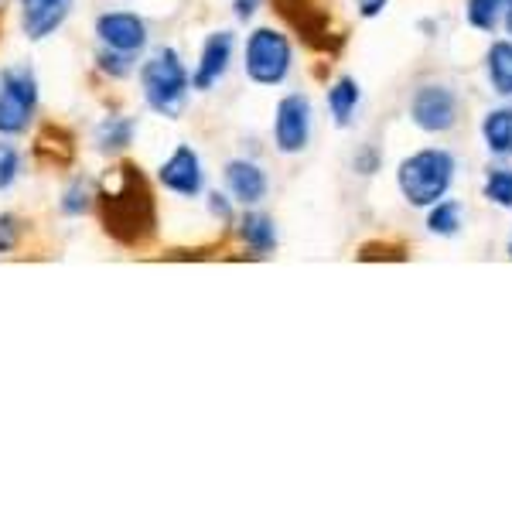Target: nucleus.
Instances as JSON below:
<instances>
[{"label": "nucleus", "mask_w": 512, "mask_h": 512, "mask_svg": "<svg viewBox=\"0 0 512 512\" xmlns=\"http://www.w3.org/2000/svg\"><path fill=\"white\" fill-rule=\"evenodd\" d=\"M355 168H359L362 175H373V171H376V151H373V147H366V151L355 158Z\"/></svg>", "instance_id": "26"}, {"label": "nucleus", "mask_w": 512, "mask_h": 512, "mask_svg": "<svg viewBox=\"0 0 512 512\" xmlns=\"http://www.w3.org/2000/svg\"><path fill=\"white\" fill-rule=\"evenodd\" d=\"M489 82L495 93L512 96V41H495L489 48Z\"/></svg>", "instance_id": "17"}, {"label": "nucleus", "mask_w": 512, "mask_h": 512, "mask_svg": "<svg viewBox=\"0 0 512 512\" xmlns=\"http://www.w3.org/2000/svg\"><path fill=\"white\" fill-rule=\"evenodd\" d=\"M485 198L502 209H512V168H492L485 178Z\"/></svg>", "instance_id": "21"}, {"label": "nucleus", "mask_w": 512, "mask_h": 512, "mask_svg": "<svg viewBox=\"0 0 512 512\" xmlns=\"http://www.w3.org/2000/svg\"><path fill=\"white\" fill-rule=\"evenodd\" d=\"M106 205V229L113 236L127 239V243H140L154 226V205L144 188V178L134 168L117 171V185L103 195Z\"/></svg>", "instance_id": "2"}, {"label": "nucleus", "mask_w": 512, "mask_h": 512, "mask_svg": "<svg viewBox=\"0 0 512 512\" xmlns=\"http://www.w3.org/2000/svg\"><path fill=\"white\" fill-rule=\"evenodd\" d=\"M427 226L437 236H454L461 229V205L458 202H434L431 216H427Z\"/></svg>", "instance_id": "20"}, {"label": "nucleus", "mask_w": 512, "mask_h": 512, "mask_svg": "<svg viewBox=\"0 0 512 512\" xmlns=\"http://www.w3.org/2000/svg\"><path fill=\"white\" fill-rule=\"evenodd\" d=\"M233 48L236 38L233 31H212L202 45V55H198V65L192 72V89L198 93H209L212 86H219V79L229 72V62H233Z\"/></svg>", "instance_id": "10"}, {"label": "nucleus", "mask_w": 512, "mask_h": 512, "mask_svg": "<svg viewBox=\"0 0 512 512\" xmlns=\"http://www.w3.org/2000/svg\"><path fill=\"white\" fill-rule=\"evenodd\" d=\"M76 0H21V28L31 41H45L62 28Z\"/></svg>", "instance_id": "11"}, {"label": "nucleus", "mask_w": 512, "mask_h": 512, "mask_svg": "<svg viewBox=\"0 0 512 512\" xmlns=\"http://www.w3.org/2000/svg\"><path fill=\"white\" fill-rule=\"evenodd\" d=\"M21 239V222L18 216H0V253H11Z\"/></svg>", "instance_id": "24"}, {"label": "nucleus", "mask_w": 512, "mask_h": 512, "mask_svg": "<svg viewBox=\"0 0 512 512\" xmlns=\"http://www.w3.org/2000/svg\"><path fill=\"white\" fill-rule=\"evenodd\" d=\"M509 256H512V246H509Z\"/></svg>", "instance_id": "30"}, {"label": "nucleus", "mask_w": 512, "mask_h": 512, "mask_svg": "<svg viewBox=\"0 0 512 512\" xmlns=\"http://www.w3.org/2000/svg\"><path fill=\"white\" fill-rule=\"evenodd\" d=\"M226 188L229 195L236 198V202L243 205H256L263 202L270 192V181H267V171L260 168V164L246 161V158H236L226 164Z\"/></svg>", "instance_id": "12"}, {"label": "nucleus", "mask_w": 512, "mask_h": 512, "mask_svg": "<svg viewBox=\"0 0 512 512\" xmlns=\"http://www.w3.org/2000/svg\"><path fill=\"white\" fill-rule=\"evenodd\" d=\"M502 14H506V28H509V35H512V0H506V11H502Z\"/></svg>", "instance_id": "29"}, {"label": "nucleus", "mask_w": 512, "mask_h": 512, "mask_svg": "<svg viewBox=\"0 0 512 512\" xmlns=\"http://www.w3.org/2000/svg\"><path fill=\"white\" fill-rule=\"evenodd\" d=\"M96 35L103 41V48L137 59L147 45V24L130 11H110L96 18Z\"/></svg>", "instance_id": "8"}, {"label": "nucleus", "mask_w": 512, "mask_h": 512, "mask_svg": "<svg viewBox=\"0 0 512 512\" xmlns=\"http://www.w3.org/2000/svg\"><path fill=\"white\" fill-rule=\"evenodd\" d=\"M291 72V41L277 28H256L246 41V76L256 86H280Z\"/></svg>", "instance_id": "5"}, {"label": "nucleus", "mask_w": 512, "mask_h": 512, "mask_svg": "<svg viewBox=\"0 0 512 512\" xmlns=\"http://www.w3.org/2000/svg\"><path fill=\"white\" fill-rule=\"evenodd\" d=\"M158 178H161V185L168 188L171 195L195 198L205 188L202 158H198L188 144H181V147H175V154H171V158L158 168Z\"/></svg>", "instance_id": "9"}, {"label": "nucleus", "mask_w": 512, "mask_h": 512, "mask_svg": "<svg viewBox=\"0 0 512 512\" xmlns=\"http://www.w3.org/2000/svg\"><path fill=\"white\" fill-rule=\"evenodd\" d=\"M311 137V103L308 96L291 93L277 103L274 113V144L280 154H301Z\"/></svg>", "instance_id": "6"}, {"label": "nucleus", "mask_w": 512, "mask_h": 512, "mask_svg": "<svg viewBox=\"0 0 512 512\" xmlns=\"http://www.w3.org/2000/svg\"><path fill=\"white\" fill-rule=\"evenodd\" d=\"M134 55H120V52H110V48H103L99 52V69L106 72V76H113V79H123V76H130L134 72Z\"/></svg>", "instance_id": "23"}, {"label": "nucleus", "mask_w": 512, "mask_h": 512, "mask_svg": "<svg viewBox=\"0 0 512 512\" xmlns=\"http://www.w3.org/2000/svg\"><path fill=\"white\" fill-rule=\"evenodd\" d=\"M38 110V79L28 65L0 72V137H18L28 130Z\"/></svg>", "instance_id": "4"}, {"label": "nucleus", "mask_w": 512, "mask_h": 512, "mask_svg": "<svg viewBox=\"0 0 512 512\" xmlns=\"http://www.w3.org/2000/svg\"><path fill=\"white\" fill-rule=\"evenodd\" d=\"M239 239H243L246 246L256 253V256H270L277 246V226L270 216H263V212H246L243 219H239Z\"/></svg>", "instance_id": "13"}, {"label": "nucleus", "mask_w": 512, "mask_h": 512, "mask_svg": "<svg viewBox=\"0 0 512 512\" xmlns=\"http://www.w3.org/2000/svg\"><path fill=\"white\" fill-rule=\"evenodd\" d=\"M410 117L427 134H444L458 123V96L448 86H420L410 99Z\"/></svg>", "instance_id": "7"}, {"label": "nucleus", "mask_w": 512, "mask_h": 512, "mask_svg": "<svg viewBox=\"0 0 512 512\" xmlns=\"http://www.w3.org/2000/svg\"><path fill=\"white\" fill-rule=\"evenodd\" d=\"M502 11H506V0H468L465 18L478 31H492L495 24H499Z\"/></svg>", "instance_id": "18"}, {"label": "nucleus", "mask_w": 512, "mask_h": 512, "mask_svg": "<svg viewBox=\"0 0 512 512\" xmlns=\"http://www.w3.org/2000/svg\"><path fill=\"white\" fill-rule=\"evenodd\" d=\"M482 137L492 154L512 158V106H499V110H492L489 117H485Z\"/></svg>", "instance_id": "15"}, {"label": "nucleus", "mask_w": 512, "mask_h": 512, "mask_svg": "<svg viewBox=\"0 0 512 512\" xmlns=\"http://www.w3.org/2000/svg\"><path fill=\"white\" fill-rule=\"evenodd\" d=\"M209 209H212V216H219L222 222L233 219V209H229L226 195H219V192H212V195H209Z\"/></svg>", "instance_id": "25"}, {"label": "nucleus", "mask_w": 512, "mask_h": 512, "mask_svg": "<svg viewBox=\"0 0 512 512\" xmlns=\"http://www.w3.org/2000/svg\"><path fill=\"white\" fill-rule=\"evenodd\" d=\"M454 181V158L441 147H427V151L410 154L396 171V185L410 205H434L448 195Z\"/></svg>", "instance_id": "3"}, {"label": "nucleus", "mask_w": 512, "mask_h": 512, "mask_svg": "<svg viewBox=\"0 0 512 512\" xmlns=\"http://www.w3.org/2000/svg\"><path fill=\"white\" fill-rule=\"evenodd\" d=\"M355 7H359L362 18H376V14H383L386 0H355Z\"/></svg>", "instance_id": "27"}, {"label": "nucleus", "mask_w": 512, "mask_h": 512, "mask_svg": "<svg viewBox=\"0 0 512 512\" xmlns=\"http://www.w3.org/2000/svg\"><path fill=\"white\" fill-rule=\"evenodd\" d=\"M256 7H260V0H236V18L239 21H250L256 14Z\"/></svg>", "instance_id": "28"}, {"label": "nucleus", "mask_w": 512, "mask_h": 512, "mask_svg": "<svg viewBox=\"0 0 512 512\" xmlns=\"http://www.w3.org/2000/svg\"><path fill=\"white\" fill-rule=\"evenodd\" d=\"M93 185H89L86 178H76L69 188H65V195H62V202H59V209H62V216H82V212H89L93 209Z\"/></svg>", "instance_id": "19"}, {"label": "nucleus", "mask_w": 512, "mask_h": 512, "mask_svg": "<svg viewBox=\"0 0 512 512\" xmlns=\"http://www.w3.org/2000/svg\"><path fill=\"white\" fill-rule=\"evenodd\" d=\"M21 175V154L14 144H7V140H0V192H7V188L18 181Z\"/></svg>", "instance_id": "22"}, {"label": "nucleus", "mask_w": 512, "mask_h": 512, "mask_svg": "<svg viewBox=\"0 0 512 512\" xmlns=\"http://www.w3.org/2000/svg\"><path fill=\"white\" fill-rule=\"evenodd\" d=\"M355 106H359V82L355 79H338L332 89H328V110L338 127H349L355 117Z\"/></svg>", "instance_id": "16"}, {"label": "nucleus", "mask_w": 512, "mask_h": 512, "mask_svg": "<svg viewBox=\"0 0 512 512\" xmlns=\"http://www.w3.org/2000/svg\"><path fill=\"white\" fill-rule=\"evenodd\" d=\"M188 89H192V76H188L185 62H181L178 48L164 45L140 65V93H144V103L154 113H161V117L168 120L181 117V110L188 103Z\"/></svg>", "instance_id": "1"}, {"label": "nucleus", "mask_w": 512, "mask_h": 512, "mask_svg": "<svg viewBox=\"0 0 512 512\" xmlns=\"http://www.w3.org/2000/svg\"><path fill=\"white\" fill-rule=\"evenodd\" d=\"M137 137V120L134 117H106L96 127V147L103 154H120L134 144Z\"/></svg>", "instance_id": "14"}]
</instances>
